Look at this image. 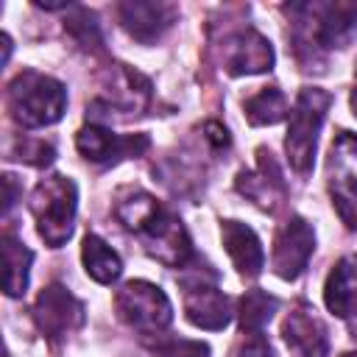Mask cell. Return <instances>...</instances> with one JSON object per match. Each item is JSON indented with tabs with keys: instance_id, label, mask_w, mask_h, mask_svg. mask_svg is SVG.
Segmentation results:
<instances>
[{
	"instance_id": "obj_18",
	"label": "cell",
	"mask_w": 357,
	"mask_h": 357,
	"mask_svg": "<svg viewBox=\"0 0 357 357\" xmlns=\"http://www.w3.org/2000/svg\"><path fill=\"white\" fill-rule=\"evenodd\" d=\"M276 307H279V301L271 293L248 290L243 296V301H240V326H243V332H259L271 321Z\"/></svg>"
},
{
	"instance_id": "obj_1",
	"label": "cell",
	"mask_w": 357,
	"mask_h": 357,
	"mask_svg": "<svg viewBox=\"0 0 357 357\" xmlns=\"http://www.w3.org/2000/svg\"><path fill=\"white\" fill-rule=\"evenodd\" d=\"M64 106H67V92L50 75L25 70L8 86V109L20 126L28 128L50 126L64 114Z\"/></svg>"
},
{
	"instance_id": "obj_19",
	"label": "cell",
	"mask_w": 357,
	"mask_h": 357,
	"mask_svg": "<svg viewBox=\"0 0 357 357\" xmlns=\"http://www.w3.org/2000/svg\"><path fill=\"white\" fill-rule=\"evenodd\" d=\"M67 31L75 36L78 45L84 47H98L100 45V28L95 22V17L86 8H75V14L67 20Z\"/></svg>"
},
{
	"instance_id": "obj_16",
	"label": "cell",
	"mask_w": 357,
	"mask_h": 357,
	"mask_svg": "<svg viewBox=\"0 0 357 357\" xmlns=\"http://www.w3.org/2000/svg\"><path fill=\"white\" fill-rule=\"evenodd\" d=\"M3 257H6V293L8 296H22L28 287V268L33 254L14 240V234H6V245H3Z\"/></svg>"
},
{
	"instance_id": "obj_5",
	"label": "cell",
	"mask_w": 357,
	"mask_h": 357,
	"mask_svg": "<svg viewBox=\"0 0 357 357\" xmlns=\"http://www.w3.org/2000/svg\"><path fill=\"white\" fill-rule=\"evenodd\" d=\"M114 307H117V315L142 335L162 332L173 318L167 296L156 284H148V282H128L117 293Z\"/></svg>"
},
{
	"instance_id": "obj_11",
	"label": "cell",
	"mask_w": 357,
	"mask_h": 357,
	"mask_svg": "<svg viewBox=\"0 0 357 357\" xmlns=\"http://www.w3.org/2000/svg\"><path fill=\"white\" fill-rule=\"evenodd\" d=\"M273 64V47L271 42L257 31H243L231 39V50L226 56V70L231 75H248V73H265Z\"/></svg>"
},
{
	"instance_id": "obj_12",
	"label": "cell",
	"mask_w": 357,
	"mask_h": 357,
	"mask_svg": "<svg viewBox=\"0 0 357 357\" xmlns=\"http://www.w3.org/2000/svg\"><path fill=\"white\" fill-rule=\"evenodd\" d=\"M220 234H223V245H226L231 262L237 265V271L245 276H257L265 265V254H262V245H259L257 234L251 231V226H245L240 220H223Z\"/></svg>"
},
{
	"instance_id": "obj_7",
	"label": "cell",
	"mask_w": 357,
	"mask_h": 357,
	"mask_svg": "<svg viewBox=\"0 0 357 357\" xmlns=\"http://www.w3.org/2000/svg\"><path fill=\"white\" fill-rule=\"evenodd\" d=\"M33 318H36V326L42 329V335H47L50 340H59L67 332H73L75 326H81L84 307L67 287L50 284L39 293L36 307H33Z\"/></svg>"
},
{
	"instance_id": "obj_13",
	"label": "cell",
	"mask_w": 357,
	"mask_h": 357,
	"mask_svg": "<svg viewBox=\"0 0 357 357\" xmlns=\"http://www.w3.org/2000/svg\"><path fill=\"white\" fill-rule=\"evenodd\" d=\"M173 6L167 3H123L120 17L128 33L139 42H153L170 22H173Z\"/></svg>"
},
{
	"instance_id": "obj_2",
	"label": "cell",
	"mask_w": 357,
	"mask_h": 357,
	"mask_svg": "<svg viewBox=\"0 0 357 357\" xmlns=\"http://www.w3.org/2000/svg\"><path fill=\"white\" fill-rule=\"evenodd\" d=\"M332 103V95L315 86H307L298 92V100L290 112V126H287V159L298 173H307L315 156V139L324 123V114Z\"/></svg>"
},
{
	"instance_id": "obj_17",
	"label": "cell",
	"mask_w": 357,
	"mask_h": 357,
	"mask_svg": "<svg viewBox=\"0 0 357 357\" xmlns=\"http://www.w3.org/2000/svg\"><path fill=\"white\" fill-rule=\"evenodd\" d=\"M287 114V100L276 86H262L257 95L245 100V117L254 126H271L279 123Z\"/></svg>"
},
{
	"instance_id": "obj_6",
	"label": "cell",
	"mask_w": 357,
	"mask_h": 357,
	"mask_svg": "<svg viewBox=\"0 0 357 357\" xmlns=\"http://www.w3.org/2000/svg\"><path fill=\"white\" fill-rule=\"evenodd\" d=\"M184 310L195 326L223 329L229 324V298L215 287V271H195L192 279H184Z\"/></svg>"
},
{
	"instance_id": "obj_9",
	"label": "cell",
	"mask_w": 357,
	"mask_h": 357,
	"mask_svg": "<svg viewBox=\"0 0 357 357\" xmlns=\"http://www.w3.org/2000/svg\"><path fill=\"white\" fill-rule=\"evenodd\" d=\"M282 335H284L287 346L293 351H298L301 357H326V351H329L326 326L315 315V310L307 307V304H296L293 307V312L284 318Z\"/></svg>"
},
{
	"instance_id": "obj_24",
	"label": "cell",
	"mask_w": 357,
	"mask_h": 357,
	"mask_svg": "<svg viewBox=\"0 0 357 357\" xmlns=\"http://www.w3.org/2000/svg\"><path fill=\"white\" fill-rule=\"evenodd\" d=\"M351 109H354V114H357V89L351 92Z\"/></svg>"
},
{
	"instance_id": "obj_15",
	"label": "cell",
	"mask_w": 357,
	"mask_h": 357,
	"mask_svg": "<svg viewBox=\"0 0 357 357\" xmlns=\"http://www.w3.org/2000/svg\"><path fill=\"white\" fill-rule=\"evenodd\" d=\"M81 257H84V265H86V273L100 282V284H112L123 265H120V257L95 234H86L84 237V248H81Z\"/></svg>"
},
{
	"instance_id": "obj_8",
	"label": "cell",
	"mask_w": 357,
	"mask_h": 357,
	"mask_svg": "<svg viewBox=\"0 0 357 357\" xmlns=\"http://www.w3.org/2000/svg\"><path fill=\"white\" fill-rule=\"evenodd\" d=\"M312 248H315V234L310 223L301 218H290L273 240V271L282 279H296L307 268Z\"/></svg>"
},
{
	"instance_id": "obj_25",
	"label": "cell",
	"mask_w": 357,
	"mask_h": 357,
	"mask_svg": "<svg viewBox=\"0 0 357 357\" xmlns=\"http://www.w3.org/2000/svg\"><path fill=\"white\" fill-rule=\"evenodd\" d=\"M343 357H357V351H351V354H343Z\"/></svg>"
},
{
	"instance_id": "obj_3",
	"label": "cell",
	"mask_w": 357,
	"mask_h": 357,
	"mask_svg": "<svg viewBox=\"0 0 357 357\" xmlns=\"http://www.w3.org/2000/svg\"><path fill=\"white\" fill-rule=\"evenodd\" d=\"M31 209L39 223V234L47 240V245L59 248L73 234V218H75V184L64 176H50L36 184Z\"/></svg>"
},
{
	"instance_id": "obj_10",
	"label": "cell",
	"mask_w": 357,
	"mask_h": 357,
	"mask_svg": "<svg viewBox=\"0 0 357 357\" xmlns=\"http://www.w3.org/2000/svg\"><path fill=\"white\" fill-rule=\"evenodd\" d=\"M78 151L92 159V162H114L120 156H137L139 151L148 148V137L145 134H134V137H117L103 126H86L78 131L75 137Z\"/></svg>"
},
{
	"instance_id": "obj_14",
	"label": "cell",
	"mask_w": 357,
	"mask_h": 357,
	"mask_svg": "<svg viewBox=\"0 0 357 357\" xmlns=\"http://www.w3.org/2000/svg\"><path fill=\"white\" fill-rule=\"evenodd\" d=\"M324 298L326 307L340 318H349L357 310V257H343L332 268Z\"/></svg>"
},
{
	"instance_id": "obj_20",
	"label": "cell",
	"mask_w": 357,
	"mask_h": 357,
	"mask_svg": "<svg viewBox=\"0 0 357 357\" xmlns=\"http://www.w3.org/2000/svg\"><path fill=\"white\" fill-rule=\"evenodd\" d=\"M20 159L31 165H47L53 159V145L45 139H25L20 142Z\"/></svg>"
},
{
	"instance_id": "obj_22",
	"label": "cell",
	"mask_w": 357,
	"mask_h": 357,
	"mask_svg": "<svg viewBox=\"0 0 357 357\" xmlns=\"http://www.w3.org/2000/svg\"><path fill=\"white\" fill-rule=\"evenodd\" d=\"M162 354L165 357H209V349L201 340H173Z\"/></svg>"
},
{
	"instance_id": "obj_23",
	"label": "cell",
	"mask_w": 357,
	"mask_h": 357,
	"mask_svg": "<svg viewBox=\"0 0 357 357\" xmlns=\"http://www.w3.org/2000/svg\"><path fill=\"white\" fill-rule=\"evenodd\" d=\"M204 131H206L204 137H206L209 145H215V148H226V145H229V131H226L220 123H206Z\"/></svg>"
},
{
	"instance_id": "obj_21",
	"label": "cell",
	"mask_w": 357,
	"mask_h": 357,
	"mask_svg": "<svg viewBox=\"0 0 357 357\" xmlns=\"http://www.w3.org/2000/svg\"><path fill=\"white\" fill-rule=\"evenodd\" d=\"M234 357H273L268 340L259 335V332H245V337L240 340Z\"/></svg>"
},
{
	"instance_id": "obj_4",
	"label": "cell",
	"mask_w": 357,
	"mask_h": 357,
	"mask_svg": "<svg viewBox=\"0 0 357 357\" xmlns=\"http://www.w3.org/2000/svg\"><path fill=\"white\" fill-rule=\"evenodd\" d=\"M326 173L337 215L346 226L357 229V137L351 131H337L332 139Z\"/></svg>"
}]
</instances>
